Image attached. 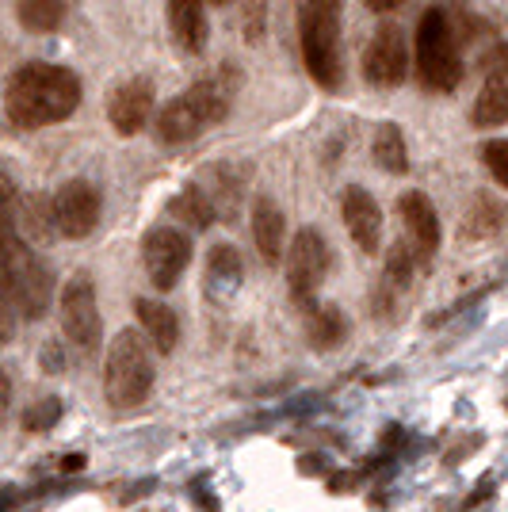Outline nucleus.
I'll use <instances>...</instances> for the list:
<instances>
[{
  "label": "nucleus",
  "mask_w": 508,
  "mask_h": 512,
  "mask_svg": "<svg viewBox=\"0 0 508 512\" xmlns=\"http://www.w3.org/2000/svg\"><path fill=\"white\" fill-rule=\"evenodd\" d=\"M81 96H85V88L73 69L31 62L12 73V81L4 88V111L16 127L39 130L69 119L81 107Z\"/></svg>",
  "instance_id": "f257e3e1"
},
{
  "label": "nucleus",
  "mask_w": 508,
  "mask_h": 512,
  "mask_svg": "<svg viewBox=\"0 0 508 512\" xmlns=\"http://www.w3.org/2000/svg\"><path fill=\"white\" fill-rule=\"evenodd\" d=\"M233 92H237V77H233L230 65L214 69L211 77L195 81L188 92H180L172 104L161 107L157 115V138L165 146H180V142H191L199 138L207 127L222 123L233 107Z\"/></svg>",
  "instance_id": "f03ea898"
},
{
  "label": "nucleus",
  "mask_w": 508,
  "mask_h": 512,
  "mask_svg": "<svg viewBox=\"0 0 508 512\" xmlns=\"http://www.w3.org/2000/svg\"><path fill=\"white\" fill-rule=\"evenodd\" d=\"M298 43L302 62L310 77L325 92L344 85V62H340V0H302L298 8Z\"/></svg>",
  "instance_id": "7ed1b4c3"
},
{
  "label": "nucleus",
  "mask_w": 508,
  "mask_h": 512,
  "mask_svg": "<svg viewBox=\"0 0 508 512\" xmlns=\"http://www.w3.org/2000/svg\"><path fill=\"white\" fill-rule=\"evenodd\" d=\"M153 390V363L138 329H123L111 337L104 360V398L111 409H134L142 406Z\"/></svg>",
  "instance_id": "20e7f679"
},
{
  "label": "nucleus",
  "mask_w": 508,
  "mask_h": 512,
  "mask_svg": "<svg viewBox=\"0 0 508 512\" xmlns=\"http://www.w3.org/2000/svg\"><path fill=\"white\" fill-rule=\"evenodd\" d=\"M417 81L428 92H455L463 81L459 39L444 8H428L417 23Z\"/></svg>",
  "instance_id": "39448f33"
},
{
  "label": "nucleus",
  "mask_w": 508,
  "mask_h": 512,
  "mask_svg": "<svg viewBox=\"0 0 508 512\" xmlns=\"http://www.w3.org/2000/svg\"><path fill=\"white\" fill-rule=\"evenodd\" d=\"M0 306L16 310L20 318L35 321L46 314L50 306V276H46L43 260L35 256V249L16 237L4 253V283H0Z\"/></svg>",
  "instance_id": "423d86ee"
},
{
  "label": "nucleus",
  "mask_w": 508,
  "mask_h": 512,
  "mask_svg": "<svg viewBox=\"0 0 508 512\" xmlns=\"http://www.w3.org/2000/svg\"><path fill=\"white\" fill-rule=\"evenodd\" d=\"M62 329L81 356H96L104 344V321H100L96 287H92L88 272H77L62 287Z\"/></svg>",
  "instance_id": "0eeeda50"
},
{
  "label": "nucleus",
  "mask_w": 508,
  "mask_h": 512,
  "mask_svg": "<svg viewBox=\"0 0 508 512\" xmlns=\"http://www.w3.org/2000/svg\"><path fill=\"white\" fill-rule=\"evenodd\" d=\"M329 276V241L318 230H298L295 241L287 245V287H291V299L306 310L318 287Z\"/></svg>",
  "instance_id": "6e6552de"
},
{
  "label": "nucleus",
  "mask_w": 508,
  "mask_h": 512,
  "mask_svg": "<svg viewBox=\"0 0 508 512\" xmlns=\"http://www.w3.org/2000/svg\"><path fill=\"white\" fill-rule=\"evenodd\" d=\"M142 260H146L149 283L157 291H172L191 264V237L176 226H153L142 241Z\"/></svg>",
  "instance_id": "1a4fd4ad"
},
{
  "label": "nucleus",
  "mask_w": 508,
  "mask_h": 512,
  "mask_svg": "<svg viewBox=\"0 0 508 512\" xmlns=\"http://www.w3.org/2000/svg\"><path fill=\"white\" fill-rule=\"evenodd\" d=\"M363 77L375 88H398L409 77V43L398 23H382L363 50Z\"/></svg>",
  "instance_id": "9d476101"
},
{
  "label": "nucleus",
  "mask_w": 508,
  "mask_h": 512,
  "mask_svg": "<svg viewBox=\"0 0 508 512\" xmlns=\"http://www.w3.org/2000/svg\"><path fill=\"white\" fill-rule=\"evenodd\" d=\"M100 211H104V199H100V188L92 180H69L58 188L54 203H50V214H54V230L69 241H81L96 230L100 222Z\"/></svg>",
  "instance_id": "9b49d317"
},
{
  "label": "nucleus",
  "mask_w": 508,
  "mask_h": 512,
  "mask_svg": "<svg viewBox=\"0 0 508 512\" xmlns=\"http://www.w3.org/2000/svg\"><path fill=\"white\" fill-rule=\"evenodd\" d=\"M398 214H402L405 226V241L409 249L421 256H432L444 241V230H440V214L432 207V199L424 192H405L398 199Z\"/></svg>",
  "instance_id": "f8f14e48"
},
{
  "label": "nucleus",
  "mask_w": 508,
  "mask_h": 512,
  "mask_svg": "<svg viewBox=\"0 0 508 512\" xmlns=\"http://www.w3.org/2000/svg\"><path fill=\"white\" fill-rule=\"evenodd\" d=\"M149 111H153V81H146V77H134L127 85H119L107 100V119H111L115 134H123V138L146 127Z\"/></svg>",
  "instance_id": "ddd939ff"
},
{
  "label": "nucleus",
  "mask_w": 508,
  "mask_h": 512,
  "mask_svg": "<svg viewBox=\"0 0 508 512\" xmlns=\"http://www.w3.org/2000/svg\"><path fill=\"white\" fill-rule=\"evenodd\" d=\"M340 214H344V226H348V237L360 245L363 253H379L382 245V211L379 203L371 199L367 188H348L344 199H340Z\"/></svg>",
  "instance_id": "4468645a"
},
{
  "label": "nucleus",
  "mask_w": 508,
  "mask_h": 512,
  "mask_svg": "<svg viewBox=\"0 0 508 512\" xmlns=\"http://www.w3.org/2000/svg\"><path fill=\"white\" fill-rule=\"evenodd\" d=\"M253 241L268 268L283 264V256H287V218L276 207V199H268V195H260L253 203Z\"/></svg>",
  "instance_id": "2eb2a0df"
},
{
  "label": "nucleus",
  "mask_w": 508,
  "mask_h": 512,
  "mask_svg": "<svg viewBox=\"0 0 508 512\" xmlns=\"http://www.w3.org/2000/svg\"><path fill=\"white\" fill-rule=\"evenodd\" d=\"M169 31L184 54H203L211 39L203 0H169Z\"/></svg>",
  "instance_id": "dca6fc26"
},
{
  "label": "nucleus",
  "mask_w": 508,
  "mask_h": 512,
  "mask_svg": "<svg viewBox=\"0 0 508 512\" xmlns=\"http://www.w3.org/2000/svg\"><path fill=\"white\" fill-rule=\"evenodd\" d=\"M302 333H306V344L314 352H333L348 337V318L340 314L333 302H310L306 306V321H302Z\"/></svg>",
  "instance_id": "f3484780"
},
{
  "label": "nucleus",
  "mask_w": 508,
  "mask_h": 512,
  "mask_svg": "<svg viewBox=\"0 0 508 512\" xmlns=\"http://www.w3.org/2000/svg\"><path fill=\"white\" fill-rule=\"evenodd\" d=\"M134 318L142 325V333L149 337V344L161 352V356H172L176 344H180V321L172 314V306L157 299H138L134 302Z\"/></svg>",
  "instance_id": "a211bd4d"
},
{
  "label": "nucleus",
  "mask_w": 508,
  "mask_h": 512,
  "mask_svg": "<svg viewBox=\"0 0 508 512\" xmlns=\"http://www.w3.org/2000/svg\"><path fill=\"white\" fill-rule=\"evenodd\" d=\"M474 127H501L508 123V73H486V85L470 107Z\"/></svg>",
  "instance_id": "6ab92c4d"
},
{
  "label": "nucleus",
  "mask_w": 508,
  "mask_h": 512,
  "mask_svg": "<svg viewBox=\"0 0 508 512\" xmlns=\"http://www.w3.org/2000/svg\"><path fill=\"white\" fill-rule=\"evenodd\" d=\"M371 153H375V165L390 176H402L409 172V150H405V138L398 123H382L375 130V142H371Z\"/></svg>",
  "instance_id": "aec40b11"
},
{
  "label": "nucleus",
  "mask_w": 508,
  "mask_h": 512,
  "mask_svg": "<svg viewBox=\"0 0 508 512\" xmlns=\"http://www.w3.org/2000/svg\"><path fill=\"white\" fill-rule=\"evenodd\" d=\"M16 16L31 35H50L65 20V0H16Z\"/></svg>",
  "instance_id": "412c9836"
},
{
  "label": "nucleus",
  "mask_w": 508,
  "mask_h": 512,
  "mask_svg": "<svg viewBox=\"0 0 508 512\" xmlns=\"http://www.w3.org/2000/svg\"><path fill=\"white\" fill-rule=\"evenodd\" d=\"M180 222H188L191 230H207L214 222V207H211V199L203 195V188L199 184H191V188H184V192L172 199V207H169Z\"/></svg>",
  "instance_id": "4be33fe9"
},
{
  "label": "nucleus",
  "mask_w": 508,
  "mask_h": 512,
  "mask_svg": "<svg viewBox=\"0 0 508 512\" xmlns=\"http://www.w3.org/2000/svg\"><path fill=\"white\" fill-rule=\"evenodd\" d=\"M417 276V253L409 249V241H398V245H390V253H386V268H382V287H390V291H405L409 283Z\"/></svg>",
  "instance_id": "5701e85b"
},
{
  "label": "nucleus",
  "mask_w": 508,
  "mask_h": 512,
  "mask_svg": "<svg viewBox=\"0 0 508 512\" xmlns=\"http://www.w3.org/2000/svg\"><path fill=\"white\" fill-rule=\"evenodd\" d=\"M16 207H20L16 188H12L8 172L0 169V283H4V253H8V245L20 237V230H16Z\"/></svg>",
  "instance_id": "b1692460"
},
{
  "label": "nucleus",
  "mask_w": 508,
  "mask_h": 512,
  "mask_svg": "<svg viewBox=\"0 0 508 512\" xmlns=\"http://www.w3.org/2000/svg\"><path fill=\"white\" fill-rule=\"evenodd\" d=\"M501 222H505V207H501L497 199H489V195H482V199L474 203V211H470V218H466V234L486 237V234H493V230H497Z\"/></svg>",
  "instance_id": "393cba45"
},
{
  "label": "nucleus",
  "mask_w": 508,
  "mask_h": 512,
  "mask_svg": "<svg viewBox=\"0 0 508 512\" xmlns=\"http://www.w3.org/2000/svg\"><path fill=\"white\" fill-rule=\"evenodd\" d=\"M237 16L245 43H260L268 31V0H237Z\"/></svg>",
  "instance_id": "a878e982"
},
{
  "label": "nucleus",
  "mask_w": 508,
  "mask_h": 512,
  "mask_svg": "<svg viewBox=\"0 0 508 512\" xmlns=\"http://www.w3.org/2000/svg\"><path fill=\"white\" fill-rule=\"evenodd\" d=\"M207 268H211V276L218 283H237L241 279V253L233 245H226V241H218L207 253Z\"/></svg>",
  "instance_id": "bb28decb"
},
{
  "label": "nucleus",
  "mask_w": 508,
  "mask_h": 512,
  "mask_svg": "<svg viewBox=\"0 0 508 512\" xmlns=\"http://www.w3.org/2000/svg\"><path fill=\"white\" fill-rule=\"evenodd\" d=\"M58 417H62V402L58 398H39L35 406L23 413V428L27 432H46V428L58 425Z\"/></svg>",
  "instance_id": "cd10ccee"
},
{
  "label": "nucleus",
  "mask_w": 508,
  "mask_h": 512,
  "mask_svg": "<svg viewBox=\"0 0 508 512\" xmlns=\"http://www.w3.org/2000/svg\"><path fill=\"white\" fill-rule=\"evenodd\" d=\"M482 161H486L489 176H493L497 184H505V188H508V142H486Z\"/></svg>",
  "instance_id": "c85d7f7f"
},
{
  "label": "nucleus",
  "mask_w": 508,
  "mask_h": 512,
  "mask_svg": "<svg viewBox=\"0 0 508 512\" xmlns=\"http://www.w3.org/2000/svg\"><path fill=\"white\" fill-rule=\"evenodd\" d=\"M39 363H43L46 375H58V371L65 367L62 344H58V341H46V344H43V352H39Z\"/></svg>",
  "instance_id": "c756f323"
},
{
  "label": "nucleus",
  "mask_w": 508,
  "mask_h": 512,
  "mask_svg": "<svg viewBox=\"0 0 508 512\" xmlns=\"http://www.w3.org/2000/svg\"><path fill=\"white\" fill-rule=\"evenodd\" d=\"M486 73H508V46H497L486 54Z\"/></svg>",
  "instance_id": "7c9ffc66"
},
{
  "label": "nucleus",
  "mask_w": 508,
  "mask_h": 512,
  "mask_svg": "<svg viewBox=\"0 0 508 512\" xmlns=\"http://www.w3.org/2000/svg\"><path fill=\"white\" fill-rule=\"evenodd\" d=\"M8 402H12V383H8V375H4V367H0V417L8 413Z\"/></svg>",
  "instance_id": "2f4dec72"
},
{
  "label": "nucleus",
  "mask_w": 508,
  "mask_h": 512,
  "mask_svg": "<svg viewBox=\"0 0 508 512\" xmlns=\"http://www.w3.org/2000/svg\"><path fill=\"white\" fill-rule=\"evenodd\" d=\"M371 12H394V8H402L405 0H363Z\"/></svg>",
  "instance_id": "473e14b6"
},
{
  "label": "nucleus",
  "mask_w": 508,
  "mask_h": 512,
  "mask_svg": "<svg viewBox=\"0 0 508 512\" xmlns=\"http://www.w3.org/2000/svg\"><path fill=\"white\" fill-rule=\"evenodd\" d=\"M12 341V318H8V310L0 306V344Z\"/></svg>",
  "instance_id": "72a5a7b5"
},
{
  "label": "nucleus",
  "mask_w": 508,
  "mask_h": 512,
  "mask_svg": "<svg viewBox=\"0 0 508 512\" xmlns=\"http://www.w3.org/2000/svg\"><path fill=\"white\" fill-rule=\"evenodd\" d=\"M214 4H222V0H214Z\"/></svg>",
  "instance_id": "f704fd0d"
},
{
  "label": "nucleus",
  "mask_w": 508,
  "mask_h": 512,
  "mask_svg": "<svg viewBox=\"0 0 508 512\" xmlns=\"http://www.w3.org/2000/svg\"><path fill=\"white\" fill-rule=\"evenodd\" d=\"M505 406H508V402H505Z\"/></svg>",
  "instance_id": "c9c22d12"
}]
</instances>
